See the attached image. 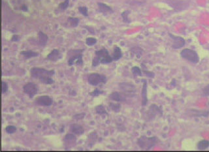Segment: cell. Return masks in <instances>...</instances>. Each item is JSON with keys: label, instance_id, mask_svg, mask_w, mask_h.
Here are the masks:
<instances>
[{"label": "cell", "instance_id": "cell-29", "mask_svg": "<svg viewBox=\"0 0 209 152\" xmlns=\"http://www.w3.org/2000/svg\"><path fill=\"white\" fill-rule=\"evenodd\" d=\"M102 94H103V91H101V90L99 89H95L93 91L90 93V96H92V97H97Z\"/></svg>", "mask_w": 209, "mask_h": 152}, {"label": "cell", "instance_id": "cell-2", "mask_svg": "<svg viewBox=\"0 0 209 152\" xmlns=\"http://www.w3.org/2000/svg\"><path fill=\"white\" fill-rule=\"evenodd\" d=\"M157 142V139L156 137H146L145 136H142L138 139L137 144L143 150H148L151 148L156 145Z\"/></svg>", "mask_w": 209, "mask_h": 152}, {"label": "cell", "instance_id": "cell-15", "mask_svg": "<svg viewBox=\"0 0 209 152\" xmlns=\"http://www.w3.org/2000/svg\"><path fill=\"white\" fill-rule=\"evenodd\" d=\"M49 41V37L43 32L38 33V43L41 46H45Z\"/></svg>", "mask_w": 209, "mask_h": 152}, {"label": "cell", "instance_id": "cell-27", "mask_svg": "<svg viewBox=\"0 0 209 152\" xmlns=\"http://www.w3.org/2000/svg\"><path fill=\"white\" fill-rule=\"evenodd\" d=\"M69 4V0H65L64 2L61 3V4L59 5V8L62 11H65L68 8Z\"/></svg>", "mask_w": 209, "mask_h": 152}, {"label": "cell", "instance_id": "cell-20", "mask_svg": "<svg viewBox=\"0 0 209 152\" xmlns=\"http://www.w3.org/2000/svg\"><path fill=\"white\" fill-rule=\"evenodd\" d=\"M209 147V141L207 140H203L197 144V148L199 150H205Z\"/></svg>", "mask_w": 209, "mask_h": 152}, {"label": "cell", "instance_id": "cell-35", "mask_svg": "<svg viewBox=\"0 0 209 152\" xmlns=\"http://www.w3.org/2000/svg\"><path fill=\"white\" fill-rule=\"evenodd\" d=\"M20 40V37L17 35H14L11 39V41L13 42H18Z\"/></svg>", "mask_w": 209, "mask_h": 152}, {"label": "cell", "instance_id": "cell-6", "mask_svg": "<svg viewBox=\"0 0 209 152\" xmlns=\"http://www.w3.org/2000/svg\"><path fill=\"white\" fill-rule=\"evenodd\" d=\"M23 91L30 98H33L37 94L38 87L34 83L28 82L23 86Z\"/></svg>", "mask_w": 209, "mask_h": 152}, {"label": "cell", "instance_id": "cell-33", "mask_svg": "<svg viewBox=\"0 0 209 152\" xmlns=\"http://www.w3.org/2000/svg\"><path fill=\"white\" fill-rule=\"evenodd\" d=\"M85 115H86L85 113H81V114H79L75 115V116H73V118H74V119L77 120H83V118L85 117Z\"/></svg>", "mask_w": 209, "mask_h": 152}, {"label": "cell", "instance_id": "cell-19", "mask_svg": "<svg viewBox=\"0 0 209 152\" xmlns=\"http://www.w3.org/2000/svg\"><path fill=\"white\" fill-rule=\"evenodd\" d=\"M20 54L24 56V58L27 59L28 58H32L37 57L39 56L37 52L32 51V50H26V51H22L20 52Z\"/></svg>", "mask_w": 209, "mask_h": 152}, {"label": "cell", "instance_id": "cell-31", "mask_svg": "<svg viewBox=\"0 0 209 152\" xmlns=\"http://www.w3.org/2000/svg\"><path fill=\"white\" fill-rule=\"evenodd\" d=\"M8 91V85L7 82L4 81L1 82V94H4L7 93Z\"/></svg>", "mask_w": 209, "mask_h": 152}, {"label": "cell", "instance_id": "cell-5", "mask_svg": "<svg viewBox=\"0 0 209 152\" xmlns=\"http://www.w3.org/2000/svg\"><path fill=\"white\" fill-rule=\"evenodd\" d=\"M95 56L100 59L101 63L103 64H108L111 63L113 59L112 57L109 55L108 50L105 49H103L95 52Z\"/></svg>", "mask_w": 209, "mask_h": 152}, {"label": "cell", "instance_id": "cell-25", "mask_svg": "<svg viewBox=\"0 0 209 152\" xmlns=\"http://www.w3.org/2000/svg\"><path fill=\"white\" fill-rule=\"evenodd\" d=\"M97 39L94 37H88L86 40V43L89 46H94L97 43Z\"/></svg>", "mask_w": 209, "mask_h": 152}, {"label": "cell", "instance_id": "cell-17", "mask_svg": "<svg viewBox=\"0 0 209 152\" xmlns=\"http://www.w3.org/2000/svg\"><path fill=\"white\" fill-rule=\"evenodd\" d=\"M65 143H67V145H75L76 141H77V138L73 134H67L64 139Z\"/></svg>", "mask_w": 209, "mask_h": 152}, {"label": "cell", "instance_id": "cell-34", "mask_svg": "<svg viewBox=\"0 0 209 152\" xmlns=\"http://www.w3.org/2000/svg\"><path fill=\"white\" fill-rule=\"evenodd\" d=\"M203 95L204 96H208L209 95V84L208 86H207L205 87V88L203 89Z\"/></svg>", "mask_w": 209, "mask_h": 152}, {"label": "cell", "instance_id": "cell-16", "mask_svg": "<svg viewBox=\"0 0 209 152\" xmlns=\"http://www.w3.org/2000/svg\"><path fill=\"white\" fill-rule=\"evenodd\" d=\"M97 5L99 7V10H100L101 13H102L103 14L113 13V11H112V9H111V7L108 6L107 5L103 4V3H98Z\"/></svg>", "mask_w": 209, "mask_h": 152}, {"label": "cell", "instance_id": "cell-23", "mask_svg": "<svg viewBox=\"0 0 209 152\" xmlns=\"http://www.w3.org/2000/svg\"><path fill=\"white\" fill-rule=\"evenodd\" d=\"M131 72L135 77H141L142 76V72L139 67H133Z\"/></svg>", "mask_w": 209, "mask_h": 152}, {"label": "cell", "instance_id": "cell-37", "mask_svg": "<svg viewBox=\"0 0 209 152\" xmlns=\"http://www.w3.org/2000/svg\"><path fill=\"white\" fill-rule=\"evenodd\" d=\"M21 9L23 11H28V7L26 5H23L21 7Z\"/></svg>", "mask_w": 209, "mask_h": 152}, {"label": "cell", "instance_id": "cell-26", "mask_svg": "<svg viewBox=\"0 0 209 152\" xmlns=\"http://www.w3.org/2000/svg\"><path fill=\"white\" fill-rule=\"evenodd\" d=\"M78 9L79 12H80L82 15H84V16H86V17L88 16V8L86 7L85 6L79 7L78 8Z\"/></svg>", "mask_w": 209, "mask_h": 152}, {"label": "cell", "instance_id": "cell-12", "mask_svg": "<svg viewBox=\"0 0 209 152\" xmlns=\"http://www.w3.org/2000/svg\"><path fill=\"white\" fill-rule=\"evenodd\" d=\"M70 131L73 134L78 135V136H80L84 133V128L80 125L77 124V123H74L70 126Z\"/></svg>", "mask_w": 209, "mask_h": 152}, {"label": "cell", "instance_id": "cell-24", "mask_svg": "<svg viewBox=\"0 0 209 152\" xmlns=\"http://www.w3.org/2000/svg\"><path fill=\"white\" fill-rule=\"evenodd\" d=\"M16 131H17V128L14 125H8L5 127V131L9 134L15 133Z\"/></svg>", "mask_w": 209, "mask_h": 152}, {"label": "cell", "instance_id": "cell-36", "mask_svg": "<svg viewBox=\"0 0 209 152\" xmlns=\"http://www.w3.org/2000/svg\"><path fill=\"white\" fill-rule=\"evenodd\" d=\"M145 73L146 74V75L147 76V77H150V78H154V74L153 72H150V71H144Z\"/></svg>", "mask_w": 209, "mask_h": 152}, {"label": "cell", "instance_id": "cell-32", "mask_svg": "<svg viewBox=\"0 0 209 152\" xmlns=\"http://www.w3.org/2000/svg\"><path fill=\"white\" fill-rule=\"evenodd\" d=\"M101 63L100 59H99L97 56H95V57L92 60V66L93 67H97Z\"/></svg>", "mask_w": 209, "mask_h": 152}, {"label": "cell", "instance_id": "cell-22", "mask_svg": "<svg viewBox=\"0 0 209 152\" xmlns=\"http://www.w3.org/2000/svg\"><path fill=\"white\" fill-rule=\"evenodd\" d=\"M68 21L71 26L72 27H75L78 26L79 22H80V18H75V17H69Z\"/></svg>", "mask_w": 209, "mask_h": 152}, {"label": "cell", "instance_id": "cell-13", "mask_svg": "<svg viewBox=\"0 0 209 152\" xmlns=\"http://www.w3.org/2000/svg\"><path fill=\"white\" fill-rule=\"evenodd\" d=\"M143 82V86L142 89V92H141V95H142V104L143 106H145L148 102L147 99V82L145 80H142Z\"/></svg>", "mask_w": 209, "mask_h": 152}, {"label": "cell", "instance_id": "cell-10", "mask_svg": "<svg viewBox=\"0 0 209 152\" xmlns=\"http://www.w3.org/2000/svg\"><path fill=\"white\" fill-rule=\"evenodd\" d=\"M169 36L173 39V43L172 44V47L175 49H179L183 47L185 44V40L182 37L178 36H174L169 33Z\"/></svg>", "mask_w": 209, "mask_h": 152}, {"label": "cell", "instance_id": "cell-14", "mask_svg": "<svg viewBox=\"0 0 209 152\" xmlns=\"http://www.w3.org/2000/svg\"><path fill=\"white\" fill-rule=\"evenodd\" d=\"M109 98L112 100L117 101V102H122V101L126 100V98L124 96V95L121 94L120 93L117 91L113 92L111 94H110Z\"/></svg>", "mask_w": 209, "mask_h": 152}, {"label": "cell", "instance_id": "cell-1", "mask_svg": "<svg viewBox=\"0 0 209 152\" xmlns=\"http://www.w3.org/2000/svg\"><path fill=\"white\" fill-rule=\"evenodd\" d=\"M55 74L54 71L53 70H47L44 68H39V67H33L30 70L31 77L37 79L44 84H52L54 81L52 77Z\"/></svg>", "mask_w": 209, "mask_h": 152}, {"label": "cell", "instance_id": "cell-7", "mask_svg": "<svg viewBox=\"0 0 209 152\" xmlns=\"http://www.w3.org/2000/svg\"><path fill=\"white\" fill-rule=\"evenodd\" d=\"M35 105L41 106H50L52 105V99L48 95L39 96L35 99Z\"/></svg>", "mask_w": 209, "mask_h": 152}, {"label": "cell", "instance_id": "cell-18", "mask_svg": "<svg viewBox=\"0 0 209 152\" xmlns=\"http://www.w3.org/2000/svg\"><path fill=\"white\" fill-rule=\"evenodd\" d=\"M122 57V50L120 49V48L117 46H114L113 55H112V59H113V60L118 61Z\"/></svg>", "mask_w": 209, "mask_h": 152}, {"label": "cell", "instance_id": "cell-11", "mask_svg": "<svg viewBox=\"0 0 209 152\" xmlns=\"http://www.w3.org/2000/svg\"><path fill=\"white\" fill-rule=\"evenodd\" d=\"M62 56L60 50L58 49H54L50 52L49 55L47 56V60H49L51 61H58L61 59Z\"/></svg>", "mask_w": 209, "mask_h": 152}, {"label": "cell", "instance_id": "cell-3", "mask_svg": "<svg viewBox=\"0 0 209 152\" xmlns=\"http://www.w3.org/2000/svg\"><path fill=\"white\" fill-rule=\"evenodd\" d=\"M107 81V78L103 75H100L98 73H92L88 76V82L90 85L96 86L100 83L105 84Z\"/></svg>", "mask_w": 209, "mask_h": 152}, {"label": "cell", "instance_id": "cell-9", "mask_svg": "<svg viewBox=\"0 0 209 152\" xmlns=\"http://www.w3.org/2000/svg\"><path fill=\"white\" fill-rule=\"evenodd\" d=\"M83 55L82 54H78L75 55L69 58L68 60V65L72 66L74 65H83Z\"/></svg>", "mask_w": 209, "mask_h": 152}, {"label": "cell", "instance_id": "cell-30", "mask_svg": "<svg viewBox=\"0 0 209 152\" xmlns=\"http://www.w3.org/2000/svg\"><path fill=\"white\" fill-rule=\"evenodd\" d=\"M129 13H130V12H129V11H126L122 13V17L124 20V21L125 22H130L128 18V15Z\"/></svg>", "mask_w": 209, "mask_h": 152}, {"label": "cell", "instance_id": "cell-21", "mask_svg": "<svg viewBox=\"0 0 209 152\" xmlns=\"http://www.w3.org/2000/svg\"><path fill=\"white\" fill-rule=\"evenodd\" d=\"M96 113L99 115H107V112L106 111L105 108L103 105H100L95 107Z\"/></svg>", "mask_w": 209, "mask_h": 152}, {"label": "cell", "instance_id": "cell-8", "mask_svg": "<svg viewBox=\"0 0 209 152\" xmlns=\"http://www.w3.org/2000/svg\"><path fill=\"white\" fill-rule=\"evenodd\" d=\"M120 88L125 95H128L129 97L133 96L136 91L135 87L130 83H121L120 84Z\"/></svg>", "mask_w": 209, "mask_h": 152}, {"label": "cell", "instance_id": "cell-28", "mask_svg": "<svg viewBox=\"0 0 209 152\" xmlns=\"http://www.w3.org/2000/svg\"><path fill=\"white\" fill-rule=\"evenodd\" d=\"M109 106L110 108H111L112 110L118 112L120 110L121 108V106L119 104H114V103H110L109 104Z\"/></svg>", "mask_w": 209, "mask_h": 152}, {"label": "cell", "instance_id": "cell-4", "mask_svg": "<svg viewBox=\"0 0 209 152\" xmlns=\"http://www.w3.org/2000/svg\"><path fill=\"white\" fill-rule=\"evenodd\" d=\"M180 55H181L183 58H184L186 60H187L189 61H190V62L193 63H198L199 61V56L197 54V52L191 49H184L181 52V53H180Z\"/></svg>", "mask_w": 209, "mask_h": 152}]
</instances>
